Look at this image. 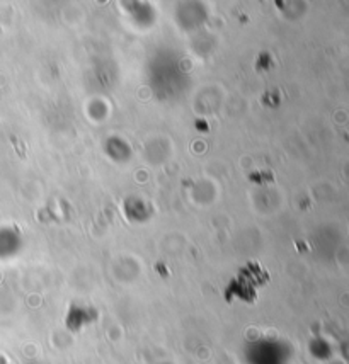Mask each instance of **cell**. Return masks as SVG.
<instances>
[{
    "instance_id": "1",
    "label": "cell",
    "mask_w": 349,
    "mask_h": 364,
    "mask_svg": "<svg viewBox=\"0 0 349 364\" xmlns=\"http://www.w3.org/2000/svg\"><path fill=\"white\" fill-rule=\"evenodd\" d=\"M196 126H198V128H203L204 131H208V126H206V123H204V121H201V123L198 121V123H196Z\"/></svg>"
}]
</instances>
